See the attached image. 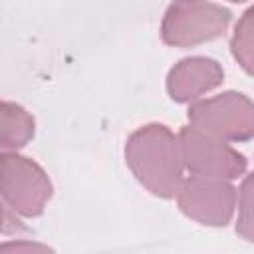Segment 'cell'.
Wrapping results in <instances>:
<instances>
[{
  "label": "cell",
  "mask_w": 254,
  "mask_h": 254,
  "mask_svg": "<svg viewBox=\"0 0 254 254\" xmlns=\"http://www.w3.org/2000/svg\"><path fill=\"white\" fill-rule=\"evenodd\" d=\"M0 190L4 204L22 216H40L52 198L46 171L16 151H4L0 157Z\"/></svg>",
  "instance_id": "3"
},
{
  "label": "cell",
  "mask_w": 254,
  "mask_h": 254,
  "mask_svg": "<svg viewBox=\"0 0 254 254\" xmlns=\"http://www.w3.org/2000/svg\"><path fill=\"white\" fill-rule=\"evenodd\" d=\"M230 50L240 67L246 73L254 75V6H250L236 22Z\"/></svg>",
  "instance_id": "9"
},
{
  "label": "cell",
  "mask_w": 254,
  "mask_h": 254,
  "mask_svg": "<svg viewBox=\"0 0 254 254\" xmlns=\"http://www.w3.org/2000/svg\"><path fill=\"white\" fill-rule=\"evenodd\" d=\"M125 163L135 179L155 196L173 198L183 183L179 137L163 123H149L129 135Z\"/></svg>",
  "instance_id": "1"
},
{
  "label": "cell",
  "mask_w": 254,
  "mask_h": 254,
  "mask_svg": "<svg viewBox=\"0 0 254 254\" xmlns=\"http://www.w3.org/2000/svg\"><path fill=\"white\" fill-rule=\"evenodd\" d=\"M181 155L190 175L214 179H238L246 171V157L194 125H187L179 133Z\"/></svg>",
  "instance_id": "5"
},
{
  "label": "cell",
  "mask_w": 254,
  "mask_h": 254,
  "mask_svg": "<svg viewBox=\"0 0 254 254\" xmlns=\"http://www.w3.org/2000/svg\"><path fill=\"white\" fill-rule=\"evenodd\" d=\"M230 2H246V0H230Z\"/></svg>",
  "instance_id": "12"
},
{
  "label": "cell",
  "mask_w": 254,
  "mask_h": 254,
  "mask_svg": "<svg viewBox=\"0 0 254 254\" xmlns=\"http://www.w3.org/2000/svg\"><path fill=\"white\" fill-rule=\"evenodd\" d=\"M34 137V117L18 103H0V147L16 151Z\"/></svg>",
  "instance_id": "8"
},
{
  "label": "cell",
  "mask_w": 254,
  "mask_h": 254,
  "mask_svg": "<svg viewBox=\"0 0 254 254\" xmlns=\"http://www.w3.org/2000/svg\"><path fill=\"white\" fill-rule=\"evenodd\" d=\"M230 18V10L210 0H173L161 22V38L175 48L198 46L222 36Z\"/></svg>",
  "instance_id": "2"
},
{
  "label": "cell",
  "mask_w": 254,
  "mask_h": 254,
  "mask_svg": "<svg viewBox=\"0 0 254 254\" xmlns=\"http://www.w3.org/2000/svg\"><path fill=\"white\" fill-rule=\"evenodd\" d=\"M48 248L42 246V244H32V242H10V244H4L0 248L2 254H8V252H46Z\"/></svg>",
  "instance_id": "11"
},
{
  "label": "cell",
  "mask_w": 254,
  "mask_h": 254,
  "mask_svg": "<svg viewBox=\"0 0 254 254\" xmlns=\"http://www.w3.org/2000/svg\"><path fill=\"white\" fill-rule=\"evenodd\" d=\"M224 79V71L218 62L202 56L185 58L175 64L167 75V91L177 103L196 101L206 91L218 87Z\"/></svg>",
  "instance_id": "7"
},
{
  "label": "cell",
  "mask_w": 254,
  "mask_h": 254,
  "mask_svg": "<svg viewBox=\"0 0 254 254\" xmlns=\"http://www.w3.org/2000/svg\"><path fill=\"white\" fill-rule=\"evenodd\" d=\"M183 214L202 226H226L234 214L236 189L226 179L190 175L177 192Z\"/></svg>",
  "instance_id": "6"
},
{
  "label": "cell",
  "mask_w": 254,
  "mask_h": 254,
  "mask_svg": "<svg viewBox=\"0 0 254 254\" xmlns=\"http://www.w3.org/2000/svg\"><path fill=\"white\" fill-rule=\"evenodd\" d=\"M187 115L190 125L222 141L240 143L254 137V101L238 91L192 101Z\"/></svg>",
  "instance_id": "4"
},
{
  "label": "cell",
  "mask_w": 254,
  "mask_h": 254,
  "mask_svg": "<svg viewBox=\"0 0 254 254\" xmlns=\"http://www.w3.org/2000/svg\"><path fill=\"white\" fill-rule=\"evenodd\" d=\"M236 232L244 240L254 242V173L248 175L242 181V187H240Z\"/></svg>",
  "instance_id": "10"
}]
</instances>
